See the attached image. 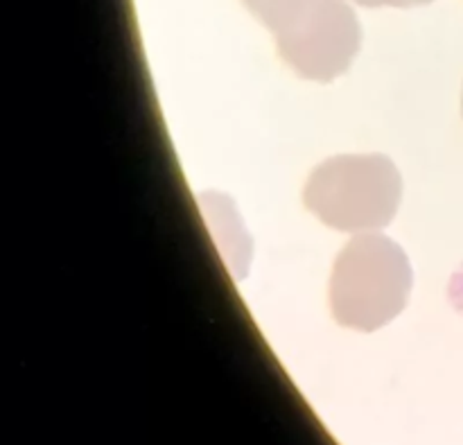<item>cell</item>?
Segmentation results:
<instances>
[{
  "instance_id": "cell-1",
  "label": "cell",
  "mask_w": 463,
  "mask_h": 445,
  "mask_svg": "<svg viewBox=\"0 0 463 445\" xmlns=\"http://www.w3.org/2000/svg\"><path fill=\"white\" fill-rule=\"evenodd\" d=\"M242 3L274 34L280 59L303 80L333 81L360 52V21L346 0Z\"/></svg>"
},
{
  "instance_id": "cell-2",
  "label": "cell",
  "mask_w": 463,
  "mask_h": 445,
  "mask_svg": "<svg viewBox=\"0 0 463 445\" xmlns=\"http://www.w3.org/2000/svg\"><path fill=\"white\" fill-rule=\"evenodd\" d=\"M414 271L402 247L371 231L339 251L330 276V310L339 326L373 333L392 324L410 301Z\"/></svg>"
},
{
  "instance_id": "cell-3",
  "label": "cell",
  "mask_w": 463,
  "mask_h": 445,
  "mask_svg": "<svg viewBox=\"0 0 463 445\" xmlns=\"http://www.w3.org/2000/svg\"><path fill=\"white\" fill-rule=\"evenodd\" d=\"M402 179L384 154H339L312 170L303 204L326 226L346 233L380 231L396 217Z\"/></svg>"
},
{
  "instance_id": "cell-4",
  "label": "cell",
  "mask_w": 463,
  "mask_h": 445,
  "mask_svg": "<svg viewBox=\"0 0 463 445\" xmlns=\"http://www.w3.org/2000/svg\"><path fill=\"white\" fill-rule=\"evenodd\" d=\"M362 7H416V5H428L434 0H355Z\"/></svg>"
},
{
  "instance_id": "cell-5",
  "label": "cell",
  "mask_w": 463,
  "mask_h": 445,
  "mask_svg": "<svg viewBox=\"0 0 463 445\" xmlns=\"http://www.w3.org/2000/svg\"><path fill=\"white\" fill-rule=\"evenodd\" d=\"M448 294H450L452 306H455L459 312H463V265L455 271V276H452Z\"/></svg>"
},
{
  "instance_id": "cell-6",
  "label": "cell",
  "mask_w": 463,
  "mask_h": 445,
  "mask_svg": "<svg viewBox=\"0 0 463 445\" xmlns=\"http://www.w3.org/2000/svg\"><path fill=\"white\" fill-rule=\"evenodd\" d=\"M461 116H463V90H461Z\"/></svg>"
}]
</instances>
